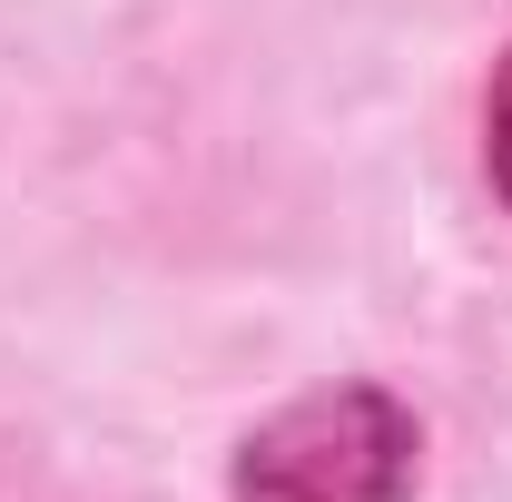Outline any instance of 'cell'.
Instances as JSON below:
<instances>
[{"label": "cell", "instance_id": "6da1fadb", "mask_svg": "<svg viewBox=\"0 0 512 502\" xmlns=\"http://www.w3.org/2000/svg\"><path fill=\"white\" fill-rule=\"evenodd\" d=\"M414 424L384 394H316L276 414L237 463V502H404Z\"/></svg>", "mask_w": 512, "mask_h": 502}, {"label": "cell", "instance_id": "7a4b0ae2", "mask_svg": "<svg viewBox=\"0 0 512 502\" xmlns=\"http://www.w3.org/2000/svg\"><path fill=\"white\" fill-rule=\"evenodd\" d=\"M483 168H493V188L512 197V60L493 69V99H483Z\"/></svg>", "mask_w": 512, "mask_h": 502}]
</instances>
